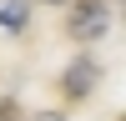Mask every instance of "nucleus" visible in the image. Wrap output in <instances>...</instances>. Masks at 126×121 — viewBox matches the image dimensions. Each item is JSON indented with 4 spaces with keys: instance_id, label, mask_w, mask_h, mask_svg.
<instances>
[{
    "instance_id": "obj_1",
    "label": "nucleus",
    "mask_w": 126,
    "mask_h": 121,
    "mask_svg": "<svg viewBox=\"0 0 126 121\" xmlns=\"http://www.w3.org/2000/svg\"><path fill=\"white\" fill-rule=\"evenodd\" d=\"M106 25H111V10L101 5V0H86V5H76V10H71V25H66V30H71L76 40H96Z\"/></svg>"
},
{
    "instance_id": "obj_2",
    "label": "nucleus",
    "mask_w": 126,
    "mask_h": 121,
    "mask_svg": "<svg viewBox=\"0 0 126 121\" xmlns=\"http://www.w3.org/2000/svg\"><path fill=\"white\" fill-rule=\"evenodd\" d=\"M96 81H101V66H96L91 56H81L76 66L66 71V81H61V86H66V96H71V101H86L91 91H96Z\"/></svg>"
},
{
    "instance_id": "obj_3",
    "label": "nucleus",
    "mask_w": 126,
    "mask_h": 121,
    "mask_svg": "<svg viewBox=\"0 0 126 121\" xmlns=\"http://www.w3.org/2000/svg\"><path fill=\"white\" fill-rule=\"evenodd\" d=\"M30 20V0H0V30H20Z\"/></svg>"
},
{
    "instance_id": "obj_4",
    "label": "nucleus",
    "mask_w": 126,
    "mask_h": 121,
    "mask_svg": "<svg viewBox=\"0 0 126 121\" xmlns=\"http://www.w3.org/2000/svg\"><path fill=\"white\" fill-rule=\"evenodd\" d=\"M0 121H20V111H15V101H5V96H0Z\"/></svg>"
},
{
    "instance_id": "obj_5",
    "label": "nucleus",
    "mask_w": 126,
    "mask_h": 121,
    "mask_svg": "<svg viewBox=\"0 0 126 121\" xmlns=\"http://www.w3.org/2000/svg\"><path fill=\"white\" fill-rule=\"evenodd\" d=\"M35 121H66V116H56V111H46V116H35Z\"/></svg>"
},
{
    "instance_id": "obj_6",
    "label": "nucleus",
    "mask_w": 126,
    "mask_h": 121,
    "mask_svg": "<svg viewBox=\"0 0 126 121\" xmlns=\"http://www.w3.org/2000/svg\"><path fill=\"white\" fill-rule=\"evenodd\" d=\"M50 5H66V0H50Z\"/></svg>"
}]
</instances>
